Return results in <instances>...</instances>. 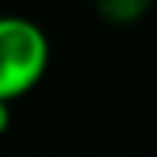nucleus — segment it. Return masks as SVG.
I'll use <instances>...</instances> for the list:
<instances>
[{
	"label": "nucleus",
	"mask_w": 157,
	"mask_h": 157,
	"mask_svg": "<svg viewBox=\"0 0 157 157\" xmlns=\"http://www.w3.org/2000/svg\"><path fill=\"white\" fill-rule=\"evenodd\" d=\"M10 128V103L6 99H0V135Z\"/></svg>",
	"instance_id": "2"
},
{
	"label": "nucleus",
	"mask_w": 157,
	"mask_h": 157,
	"mask_svg": "<svg viewBox=\"0 0 157 157\" xmlns=\"http://www.w3.org/2000/svg\"><path fill=\"white\" fill-rule=\"evenodd\" d=\"M52 45L39 23L26 16H0V99L26 96L45 77Z\"/></svg>",
	"instance_id": "1"
}]
</instances>
